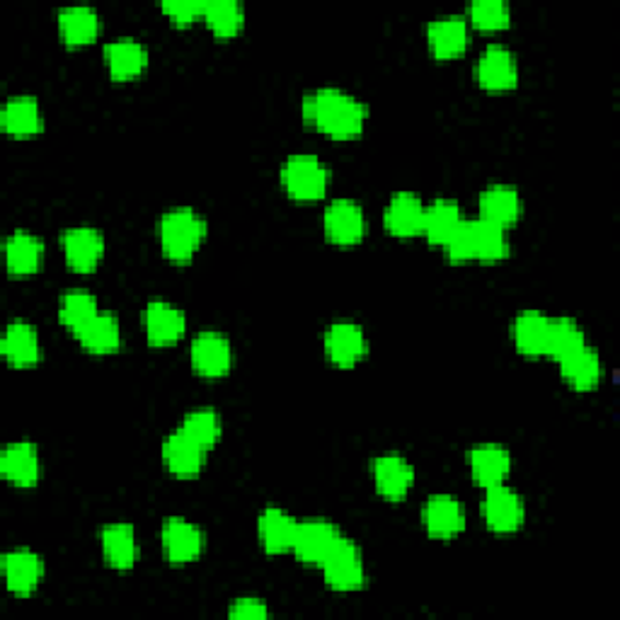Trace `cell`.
I'll use <instances>...</instances> for the list:
<instances>
[{
	"label": "cell",
	"instance_id": "obj_1",
	"mask_svg": "<svg viewBox=\"0 0 620 620\" xmlns=\"http://www.w3.org/2000/svg\"><path fill=\"white\" fill-rule=\"evenodd\" d=\"M303 117L315 124L325 136L332 139H354L363 131L369 109L357 97L347 95L337 87H323L306 95Z\"/></svg>",
	"mask_w": 620,
	"mask_h": 620
},
{
	"label": "cell",
	"instance_id": "obj_2",
	"mask_svg": "<svg viewBox=\"0 0 620 620\" xmlns=\"http://www.w3.org/2000/svg\"><path fill=\"white\" fill-rule=\"evenodd\" d=\"M206 238V220L190 206L170 208L160 218V248L172 262H190Z\"/></svg>",
	"mask_w": 620,
	"mask_h": 620
},
{
	"label": "cell",
	"instance_id": "obj_3",
	"mask_svg": "<svg viewBox=\"0 0 620 620\" xmlns=\"http://www.w3.org/2000/svg\"><path fill=\"white\" fill-rule=\"evenodd\" d=\"M282 184L298 202H310L327 192L330 170L315 155H291L282 168Z\"/></svg>",
	"mask_w": 620,
	"mask_h": 620
},
{
	"label": "cell",
	"instance_id": "obj_4",
	"mask_svg": "<svg viewBox=\"0 0 620 620\" xmlns=\"http://www.w3.org/2000/svg\"><path fill=\"white\" fill-rule=\"evenodd\" d=\"M320 568H323L327 586L335 592H357L367 582L361 550L349 538H342Z\"/></svg>",
	"mask_w": 620,
	"mask_h": 620
},
{
	"label": "cell",
	"instance_id": "obj_5",
	"mask_svg": "<svg viewBox=\"0 0 620 620\" xmlns=\"http://www.w3.org/2000/svg\"><path fill=\"white\" fill-rule=\"evenodd\" d=\"M342 538H345L342 530L327 518H308V522H298L291 550L306 564H323Z\"/></svg>",
	"mask_w": 620,
	"mask_h": 620
},
{
	"label": "cell",
	"instance_id": "obj_6",
	"mask_svg": "<svg viewBox=\"0 0 620 620\" xmlns=\"http://www.w3.org/2000/svg\"><path fill=\"white\" fill-rule=\"evenodd\" d=\"M482 516L487 528L494 530V534H514V530L524 524L522 497L502 482L487 487Z\"/></svg>",
	"mask_w": 620,
	"mask_h": 620
},
{
	"label": "cell",
	"instance_id": "obj_7",
	"mask_svg": "<svg viewBox=\"0 0 620 620\" xmlns=\"http://www.w3.org/2000/svg\"><path fill=\"white\" fill-rule=\"evenodd\" d=\"M192 367L206 379H220L233 367V347L224 332L202 330L192 342Z\"/></svg>",
	"mask_w": 620,
	"mask_h": 620
},
{
	"label": "cell",
	"instance_id": "obj_8",
	"mask_svg": "<svg viewBox=\"0 0 620 620\" xmlns=\"http://www.w3.org/2000/svg\"><path fill=\"white\" fill-rule=\"evenodd\" d=\"M165 558L172 564H187L202 556L204 550V534L196 524L187 522V518H168L160 530Z\"/></svg>",
	"mask_w": 620,
	"mask_h": 620
},
{
	"label": "cell",
	"instance_id": "obj_9",
	"mask_svg": "<svg viewBox=\"0 0 620 620\" xmlns=\"http://www.w3.org/2000/svg\"><path fill=\"white\" fill-rule=\"evenodd\" d=\"M325 233L337 246H354L367 233V216L354 199H335L325 208Z\"/></svg>",
	"mask_w": 620,
	"mask_h": 620
},
{
	"label": "cell",
	"instance_id": "obj_10",
	"mask_svg": "<svg viewBox=\"0 0 620 620\" xmlns=\"http://www.w3.org/2000/svg\"><path fill=\"white\" fill-rule=\"evenodd\" d=\"M63 252L65 262L73 272H91L95 270L105 254V236L103 230L93 226H78L63 233Z\"/></svg>",
	"mask_w": 620,
	"mask_h": 620
},
{
	"label": "cell",
	"instance_id": "obj_11",
	"mask_svg": "<svg viewBox=\"0 0 620 620\" xmlns=\"http://www.w3.org/2000/svg\"><path fill=\"white\" fill-rule=\"evenodd\" d=\"M369 349L367 335L357 323L342 320V323H332L325 332V351L332 363H337L342 369H349L363 359V354Z\"/></svg>",
	"mask_w": 620,
	"mask_h": 620
},
{
	"label": "cell",
	"instance_id": "obj_12",
	"mask_svg": "<svg viewBox=\"0 0 620 620\" xmlns=\"http://www.w3.org/2000/svg\"><path fill=\"white\" fill-rule=\"evenodd\" d=\"M143 327L151 347H168L180 339L187 330V318L168 301H151L143 313Z\"/></svg>",
	"mask_w": 620,
	"mask_h": 620
},
{
	"label": "cell",
	"instance_id": "obj_13",
	"mask_svg": "<svg viewBox=\"0 0 620 620\" xmlns=\"http://www.w3.org/2000/svg\"><path fill=\"white\" fill-rule=\"evenodd\" d=\"M373 480H375V490L381 492V497L397 502L413 490L415 468L413 463L405 461L403 456H397V453H388V456L375 458Z\"/></svg>",
	"mask_w": 620,
	"mask_h": 620
},
{
	"label": "cell",
	"instance_id": "obj_14",
	"mask_svg": "<svg viewBox=\"0 0 620 620\" xmlns=\"http://www.w3.org/2000/svg\"><path fill=\"white\" fill-rule=\"evenodd\" d=\"M522 194L512 184H492L480 194V218L500 228L514 226L522 218Z\"/></svg>",
	"mask_w": 620,
	"mask_h": 620
},
{
	"label": "cell",
	"instance_id": "obj_15",
	"mask_svg": "<svg viewBox=\"0 0 620 620\" xmlns=\"http://www.w3.org/2000/svg\"><path fill=\"white\" fill-rule=\"evenodd\" d=\"M478 81L487 91H509L518 81L516 57L502 44H490L478 61Z\"/></svg>",
	"mask_w": 620,
	"mask_h": 620
},
{
	"label": "cell",
	"instance_id": "obj_16",
	"mask_svg": "<svg viewBox=\"0 0 620 620\" xmlns=\"http://www.w3.org/2000/svg\"><path fill=\"white\" fill-rule=\"evenodd\" d=\"M427 41L437 59L458 57V53L465 51V47H468V41H470L468 20L458 17V15L431 20L427 27Z\"/></svg>",
	"mask_w": 620,
	"mask_h": 620
},
{
	"label": "cell",
	"instance_id": "obj_17",
	"mask_svg": "<svg viewBox=\"0 0 620 620\" xmlns=\"http://www.w3.org/2000/svg\"><path fill=\"white\" fill-rule=\"evenodd\" d=\"M3 574L8 589L17 596H27L39 586L44 577V562L32 550H10L3 556Z\"/></svg>",
	"mask_w": 620,
	"mask_h": 620
},
{
	"label": "cell",
	"instance_id": "obj_18",
	"mask_svg": "<svg viewBox=\"0 0 620 620\" xmlns=\"http://www.w3.org/2000/svg\"><path fill=\"white\" fill-rule=\"evenodd\" d=\"M0 473H3L5 480L20 487L37 485L41 478V461L37 446L29 444V441L10 444L0 453Z\"/></svg>",
	"mask_w": 620,
	"mask_h": 620
},
{
	"label": "cell",
	"instance_id": "obj_19",
	"mask_svg": "<svg viewBox=\"0 0 620 620\" xmlns=\"http://www.w3.org/2000/svg\"><path fill=\"white\" fill-rule=\"evenodd\" d=\"M422 522H425V528L429 530V536L449 540L453 536H458L465 528V514L456 497L434 494V497H429L425 504Z\"/></svg>",
	"mask_w": 620,
	"mask_h": 620
},
{
	"label": "cell",
	"instance_id": "obj_20",
	"mask_svg": "<svg viewBox=\"0 0 620 620\" xmlns=\"http://www.w3.org/2000/svg\"><path fill=\"white\" fill-rule=\"evenodd\" d=\"M425 202L413 192L393 194L385 208V228L397 238H409L425 228Z\"/></svg>",
	"mask_w": 620,
	"mask_h": 620
},
{
	"label": "cell",
	"instance_id": "obj_21",
	"mask_svg": "<svg viewBox=\"0 0 620 620\" xmlns=\"http://www.w3.org/2000/svg\"><path fill=\"white\" fill-rule=\"evenodd\" d=\"M206 449L199 446L184 431H175L163 444V461L177 478H194L204 468Z\"/></svg>",
	"mask_w": 620,
	"mask_h": 620
},
{
	"label": "cell",
	"instance_id": "obj_22",
	"mask_svg": "<svg viewBox=\"0 0 620 620\" xmlns=\"http://www.w3.org/2000/svg\"><path fill=\"white\" fill-rule=\"evenodd\" d=\"M0 351H3V357L13 363V367H35L41 359L37 330L25 323V320H15V323L8 325L3 339H0Z\"/></svg>",
	"mask_w": 620,
	"mask_h": 620
},
{
	"label": "cell",
	"instance_id": "obj_23",
	"mask_svg": "<svg viewBox=\"0 0 620 620\" xmlns=\"http://www.w3.org/2000/svg\"><path fill=\"white\" fill-rule=\"evenodd\" d=\"M298 522L279 506H267L258 518V534L262 546L272 556H279V552H289L294 548Z\"/></svg>",
	"mask_w": 620,
	"mask_h": 620
},
{
	"label": "cell",
	"instance_id": "obj_24",
	"mask_svg": "<svg viewBox=\"0 0 620 620\" xmlns=\"http://www.w3.org/2000/svg\"><path fill=\"white\" fill-rule=\"evenodd\" d=\"M44 262V242L27 230L10 233L5 240V264L8 272L15 276L35 274Z\"/></svg>",
	"mask_w": 620,
	"mask_h": 620
},
{
	"label": "cell",
	"instance_id": "obj_25",
	"mask_svg": "<svg viewBox=\"0 0 620 620\" xmlns=\"http://www.w3.org/2000/svg\"><path fill=\"white\" fill-rule=\"evenodd\" d=\"M103 552L109 568L115 570H131L139 560V540L136 530L129 524H109L99 534Z\"/></svg>",
	"mask_w": 620,
	"mask_h": 620
},
{
	"label": "cell",
	"instance_id": "obj_26",
	"mask_svg": "<svg viewBox=\"0 0 620 620\" xmlns=\"http://www.w3.org/2000/svg\"><path fill=\"white\" fill-rule=\"evenodd\" d=\"M0 127L10 136H35L44 129V117L35 97H10L0 109Z\"/></svg>",
	"mask_w": 620,
	"mask_h": 620
},
{
	"label": "cell",
	"instance_id": "obj_27",
	"mask_svg": "<svg viewBox=\"0 0 620 620\" xmlns=\"http://www.w3.org/2000/svg\"><path fill=\"white\" fill-rule=\"evenodd\" d=\"M105 61L109 65V73L117 81H129V78H136L143 73V69L148 65V51L136 39H117L105 44Z\"/></svg>",
	"mask_w": 620,
	"mask_h": 620
},
{
	"label": "cell",
	"instance_id": "obj_28",
	"mask_svg": "<svg viewBox=\"0 0 620 620\" xmlns=\"http://www.w3.org/2000/svg\"><path fill=\"white\" fill-rule=\"evenodd\" d=\"M509 470H512V456L504 446L485 444L475 446L470 451V473L478 485L492 487L506 480Z\"/></svg>",
	"mask_w": 620,
	"mask_h": 620
},
{
	"label": "cell",
	"instance_id": "obj_29",
	"mask_svg": "<svg viewBox=\"0 0 620 620\" xmlns=\"http://www.w3.org/2000/svg\"><path fill=\"white\" fill-rule=\"evenodd\" d=\"M59 32L69 47H83V44L97 39L103 32V20L87 5L63 8L59 13Z\"/></svg>",
	"mask_w": 620,
	"mask_h": 620
},
{
	"label": "cell",
	"instance_id": "obj_30",
	"mask_svg": "<svg viewBox=\"0 0 620 620\" xmlns=\"http://www.w3.org/2000/svg\"><path fill=\"white\" fill-rule=\"evenodd\" d=\"M562 379L568 381L574 391H592L601 383L604 379V363L589 345L582 347L580 351H574L572 357L560 361Z\"/></svg>",
	"mask_w": 620,
	"mask_h": 620
},
{
	"label": "cell",
	"instance_id": "obj_31",
	"mask_svg": "<svg viewBox=\"0 0 620 620\" xmlns=\"http://www.w3.org/2000/svg\"><path fill=\"white\" fill-rule=\"evenodd\" d=\"M548 330L550 318L538 313V310H526V313L516 315L512 327L516 349L526 357H542L548 345Z\"/></svg>",
	"mask_w": 620,
	"mask_h": 620
},
{
	"label": "cell",
	"instance_id": "obj_32",
	"mask_svg": "<svg viewBox=\"0 0 620 620\" xmlns=\"http://www.w3.org/2000/svg\"><path fill=\"white\" fill-rule=\"evenodd\" d=\"M75 337L81 347L93 354H109L121 345V327L119 320L109 313H97L91 323L75 330Z\"/></svg>",
	"mask_w": 620,
	"mask_h": 620
},
{
	"label": "cell",
	"instance_id": "obj_33",
	"mask_svg": "<svg viewBox=\"0 0 620 620\" xmlns=\"http://www.w3.org/2000/svg\"><path fill=\"white\" fill-rule=\"evenodd\" d=\"M461 208L453 199L439 196L425 208V236L434 246H446V240L453 236V230L461 226Z\"/></svg>",
	"mask_w": 620,
	"mask_h": 620
},
{
	"label": "cell",
	"instance_id": "obj_34",
	"mask_svg": "<svg viewBox=\"0 0 620 620\" xmlns=\"http://www.w3.org/2000/svg\"><path fill=\"white\" fill-rule=\"evenodd\" d=\"M586 347V335L580 327L577 320L572 318H550V330H548V345L546 354L556 359L558 363L572 357L574 351H580Z\"/></svg>",
	"mask_w": 620,
	"mask_h": 620
},
{
	"label": "cell",
	"instance_id": "obj_35",
	"mask_svg": "<svg viewBox=\"0 0 620 620\" xmlns=\"http://www.w3.org/2000/svg\"><path fill=\"white\" fill-rule=\"evenodd\" d=\"M204 22L216 37H236L246 25V10L238 0H214V3H206Z\"/></svg>",
	"mask_w": 620,
	"mask_h": 620
},
{
	"label": "cell",
	"instance_id": "obj_36",
	"mask_svg": "<svg viewBox=\"0 0 620 620\" xmlns=\"http://www.w3.org/2000/svg\"><path fill=\"white\" fill-rule=\"evenodd\" d=\"M187 437L194 439L199 446H204L206 451L218 444L220 434H224V422H220V415L216 409H194L184 417V422L180 427Z\"/></svg>",
	"mask_w": 620,
	"mask_h": 620
},
{
	"label": "cell",
	"instance_id": "obj_37",
	"mask_svg": "<svg viewBox=\"0 0 620 620\" xmlns=\"http://www.w3.org/2000/svg\"><path fill=\"white\" fill-rule=\"evenodd\" d=\"M506 252H509L506 230L494 224H487L482 218H475V260L497 262L504 260Z\"/></svg>",
	"mask_w": 620,
	"mask_h": 620
},
{
	"label": "cell",
	"instance_id": "obj_38",
	"mask_svg": "<svg viewBox=\"0 0 620 620\" xmlns=\"http://www.w3.org/2000/svg\"><path fill=\"white\" fill-rule=\"evenodd\" d=\"M97 313L99 310H97V301L93 294H87L83 289L63 294L61 306H59V318L65 327H71L73 332L81 330L85 323H91Z\"/></svg>",
	"mask_w": 620,
	"mask_h": 620
},
{
	"label": "cell",
	"instance_id": "obj_39",
	"mask_svg": "<svg viewBox=\"0 0 620 620\" xmlns=\"http://www.w3.org/2000/svg\"><path fill=\"white\" fill-rule=\"evenodd\" d=\"M512 20V8L504 0H478L468 10V25L482 32L504 29Z\"/></svg>",
	"mask_w": 620,
	"mask_h": 620
},
{
	"label": "cell",
	"instance_id": "obj_40",
	"mask_svg": "<svg viewBox=\"0 0 620 620\" xmlns=\"http://www.w3.org/2000/svg\"><path fill=\"white\" fill-rule=\"evenodd\" d=\"M444 248L453 262L475 260V220H461V226L453 230Z\"/></svg>",
	"mask_w": 620,
	"mask_h": 620
},
{
	"label": "cell",
	"instance_id": "obj_41",
	"mask_svg": "<svg viewBox=\"0 0 620 620\" xmlns=\"http://www.w3.org/2000/svg\"><path fill=\"white\" fill-rule=\"evenodd\" d=\"M160 8L177 25H192L194 20H204L206 13V3L202 0H168Z\"/></svg>",
	"mask_w": 620,
	"mask_h": 620
},
{
	"label": "cell",
	"instance_id": "obj_42",
	"mask_svg": "<svg viewBox=\"0 0 620 620\" xmlns=\"http://www.w3.org/2000/svg\"><path fill=\"white\" fill-rule=\"evenodd\" d=\"M270 608L260 599H238L230 606V618H267Z\"/></svg>",
	"mask_w": 620,
	"mask_h": 620
}]
</instances>
